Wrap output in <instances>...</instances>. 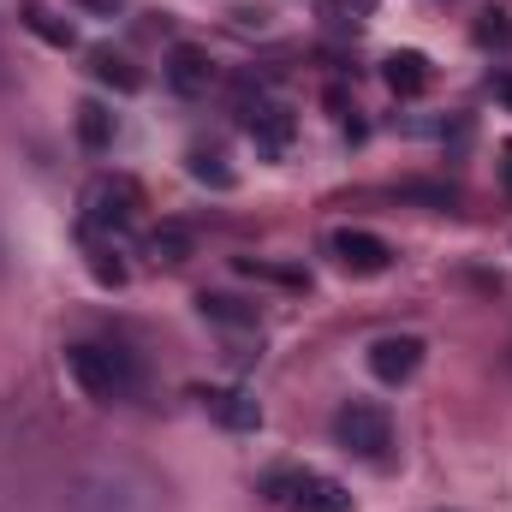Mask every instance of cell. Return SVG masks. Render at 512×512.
I'll return each mask as SVG.
<instances>
[{
  "mask_svg": "<svg viewBox=\"0 0 512 512\" xmlns=\"http://www.w3.org/2000/svg\"><path fill=\"white\" fill-rule=\"evenodd\" d=\"M334 441H340L352 459H370V465H382L387 453H393V417H387L382 405H364V399H352V405L334 417Z\"/></svg>",
  "mask_w": 512,
  "mask_h": 512,
  "instance_id": "2",
  "label": "cell"
},
{
  "mask_svg": "<svg viewBox=\"0 0 512 512\" xmlns=\"http://www.w3.org/2000/svg\"><path fill=\"white\" fill-rule=\"evenodd\" d=\"M328 251H334V262H340L346 274H358V280L387 274V262H393V245H387L382 233H364V227H340V233L328 239Z\"/></svg>",
  "mask_w": 512,
  "mask_h": 512,
  "instance_id": "5",
  "label": "cell"
},
{
  "mask_svg": "<svg viewBox=\"0 0 512 512\" xmlns=\"http://www.w3.org/2000/svg\"><path fill=\"white\" fill-rule=\"evenodd\" d=\"M382 78L393 96H423L429 90V60L417 54V48H393L382 60Z\"/></svg>",
  "mask_w": 512,
  "mask_h": 512,
  "instance_id": "9",
  "label": "cell"
},
{
  "mask_svg": "<svg viewBox=\"0 0 512 512\" xmlns=\"http://www.w3.org/2000/svg\"><path fill=\"white\" fill-rule=\"evenodd\" d=\"M423 370V340L417 334H382L376 346H370V376L387 387H399V382H411Z\"/></svg>",
  "mask_w": 512,
  "mask_h": 512,
  "instance_id": "6",
  "label": "cell"
},
{
  "mask_svg": "<svg viewBox=\"0 0 512 512\" xmlns=\"http://www.w3.org/2000/svg\"><path fill=\"white\" fill-rule=\"evenodd\" d=\"M495 96H501V108H512V72H501V78H495Z\"/></svg>",
  "mask_w": 512,
  "mask_h": 512,
  "instance_id": "18",
  "label": "cell"
},
{
  "mask_svg": "<svg viewBox=\"0 0 512 512\" xmlns=\"http://www.w3.org/2000/svg\"><path fill=\"white\" fill-rule=\"evenodd\" d=\"M24 24H30L42 42H54V48H72V24H60L48 6H36V0H30V6H24Z\"/></svg>",
  "mask_w": 512,
  "mask_h": 512,
  "instance_id": "14",
  "label": "cell"
},
{
  "mask_svg": "<svg viewBox=\"0 0 512 512\" xmlns=\"http://www.w3.org/2000/svg\"><path fill=\"white\" fill-rule=\"evenodd\" d=\"M126 483H131L126 471H102V477H90L78 489V507L84 512H155V489L149 483L126 489Z\"/></svg>",
  "mask_w": 512,
  "mask_h": 512,
  "instance_id": "4",
  "label": "cell"
},
{
  "mask_svg": "<svg viewBox=\"0 0 512 512\" xmlns=\"http://www.w3.org/2000/svg\"><path fill=\"white\" fill-rule=\"evenodd\" d=\"M274 501H280V512H352V495L334 477H316V471L274 477Z\"/></svg>",
  "mask_w": 512,
  "mask_h": 512,
  "instance_id": "3",
  "label": "cell"
},
{
  "mask_svg": "<svg viewBox=\"0 0 512 512\" xmlns=\"http://www.w3.org/2000/svg\"><path fill=\"white\" fill-rule=\"evenodd\" d=\"M78 137H84L90 149H108V143H114V120H108V108L84 102V108H78Z\"/></svg>",
  "mask_w": 512,
  "mask_h": 512,
  "instance_id": "15",
  "label": "cell"
},
{
  "mask_svg": "<svg viewBox=\"0 0 512 512\" xmlns=\"http://www.w3.org/2000/svg\"><path fill=\"white\" fill-rule=\"evenodd\" d=\"M191 179H203V185H215V191H227L233 185V167H227V149H215V143H197L191 155Z\"/></svg>",
  "mask_w": 512,
  "mask_h": 512,
  "instance_id": "13",
  "label": "cell"
},
{
  "mask_svg": "<svg viewBox=\"0 0 512 512\" xmlns=\"http://www.w3.org/2000/svg\"><path fill=\"white\" fill-rule=\"evenodd\" d=\"M90 72H96V84H108V90H143V72L131 66L126 54H114V48H96L90 54Z\"/></svg>",
  "mask_w": 512,
  "mask_h": 512,
  "instance_id": "11",
  "label": "cell"
},
{
  "mask_svg": "<svg viewBox=\"0 0 512 512\" xmlns=\"http://www.w3.org/2000/svg\"><path fill=\"white\" fill-rule=\"evenodd\" d=\"M149 251H155V262H185V251H191V233H185V227H161V233L149 239Z\"/></svg>",
  "mask_w": 512,
  "mask_h": 512,
  "instance_id": "16",
  "label": "cell"
},
{
  "mask_svg": "<svg viewBox=\"0 0 512 512\" xmlns=\"http://www.w3.org/2000/svg\"><path fill=\"white\" fill-rule=\"evenodd\" d=\"M245 131L256 137V149H262V155H280V149L292 143V114H286V108H274V102H256L251 114H245Z\"/></svg>",
  "mask_w": 512,
  "mask_h": 512,
  "instance_id": "10",
  "label": "cell"
},
{
  "mask_svg": "<svg viewBox=\"0 0 512 512\" xmlns=\"http://www.w3.org/2000/svg\"><path fill=\"white\" fill-rule=\"evenodd\" d=\"M209 78H215V66H209V54H203V48L179 42V48L167 54V84H173L179 96H203V90H209Z\"/></svg>",
  "mask_w": 512,
  "mask_h": 512,
  "instance_id": "7",
  "label": "cell"
},
{
  "mask_svg": "<svg viewBox=\"0 0 512 512\" xmlns=\"http://www.w3.org/2000/svg\"><path fill=\"white\" fill-rule=\"evenodd\" d=\"M501 179H507V191H512V143H507V161H501Z\"/></svg>",
  "mask_w": 512,
  "mask_h": 512,
  "instance_id": "19",
  "label": "cell"
},
{
  "mask_svg": "<svg viewBox=\"0 0 512 512\" xmlns=\"http://www.w3.org/2000/svg\"><path fill=\"white\" fill-rule=\"evenodd\" d=\"M203 405H209L215 423H227V429H262V405H256L245 387H209Z\"/></svg>",
  "mask_w": 512,
  "mask_h": 512,
  "instance_id": "8",
  "label": "cell"
},
{
  "mask_svg": "<svg viewBox=\"0 0 512 512\" xmlns=\"http://www.w3.org/2000/svg\"><path fill=\"white\" fill-rule=\"evenodd\" d=\"M197 304H203V316L221 322V328H256V304L233 298V292H203Z\"/></svg>",
  "mask_w": 512,
  "mask_h": 512,
  "instance_id": "12",
  "label": "cell"
},
{
  "mask_svg": "<svg viewBox=\"0 0 512 512\" xmlns=\"http://www.w3.org/2000/svg\"><path fill=\"white\" fill-rule=\"evenodd\" d=\"M66 370H72V382L84 387L90 399H102V405L126 399L131 387H137V364H131L120 346H72L66 352Z\"/></svg>",
  "mask_w": 512,
  "mask_h": 512,
  "instance_id": "1",
  "label": "cell"
},
{
  "mask_svg": "<svg viewBox=\"0 0 512 512\" xmlns=\"http://www.w3.org/2000/svg\"><path fill=\"white\" fill-rule=\"evenodd\" d=\"M477 42H507V12H483V24H477Z\"/></svg>",
  "mask_w": 512,
  "mask_h": 512,
  "instance_id": "17",
  "label": "cell"
}]
</instances>
